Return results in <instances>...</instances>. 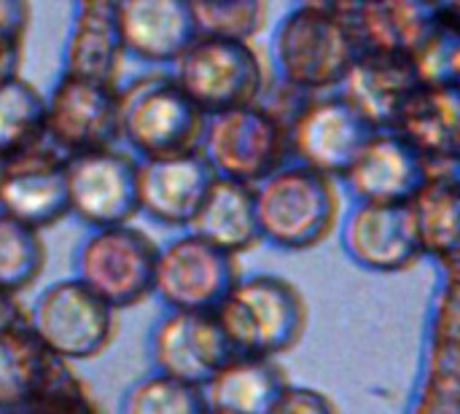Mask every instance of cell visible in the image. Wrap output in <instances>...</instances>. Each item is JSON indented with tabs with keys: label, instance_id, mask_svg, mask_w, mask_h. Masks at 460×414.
<instances>
[{
	"label": "cell",
	"instance_id": "obj_24",
	"mask_svg": "<svg viewBox=\"0 0 460 414\" xmlns=\"http://www.w3.org/2000/svg\"><path fill=\"white\" fill-rule=\"evenodd\" d=\"M460 0H358L350 19L364 48L404 51L447 11H458Z\"/></svg>",
	"mask_w": 460,
	"mask_h": 414
},
{
	"label": "cell",
	"instance_id": "obj_14",
	"mask_svg": "<svg viewBox=\"0 0 460 414\" xmlns=\"http://www.w3.org/2000/svg\"><path fill=\"white\" fill-rule=\"evenodd\" d=\"M148 353L154 372L202 388L232 356V345L205 310H167L151 329Z\"/></svg>",
	"mask_w": 460,
	"mask_h": 414
},
{
	"label": "cell",
	"instance_id": "obj_15",
	"mask_svg": "<svg viewBox=\"0 0 460 414\" xmlns=\"http://www.w3.org/2000/svg\"><path fill=\"white\" fill-rule=\"evenodd\" d=\"M340 240L345 256L375 275H399L426 259L410 202H356Z\"/></svg>",
	"mask_w": 460,
	"mask_h": 414
},
{
	"label": "cell",
	"instance_id": "obj_1",
	"mask_svg": "<svg viewBox=\"0 0 460 414\" xmlns=\"http://www.w3.org/2000/svg\"><path fill=\"white\" fill-rule=\"evenodd\" d=\"M364 43L348 13L299 3L275 27L272 62L278 81L302 94L337 92Z\"/></svg>",
	"mask_w": 460,
	"mask_h": 414
},
{
	"label": "cell",
	"instance_id": "obj_32",
	"mask_svg": "<svg viewBox=\"0 0 460 414\" xmlns=\"http://www.w3.org/2000/svg\"><path fill=\"white\" fill-rule=\"evenodd\" d=\"M267 414H342L337 401L318 391V388H307V385H294L288 383L286 391L278 396V401L270 407Z\"/></svg>",
	"mask_w": 460,
	"mask_h": 414
},
{
	"label": "cell",
	"instance_id": "obj_17",
	"mask_svg": "<svg viewBox=\"0 0 460 414\" xmlns=\"http://www.w3.org/2000/svg\"><path fill=\"white\" fill-rule=\"evenodd\" d=\"M216 172L205 156L183 154L167 159H140L137 164V202L140 213L156 224L189 229L199 210Z\"/></svg>",
	"mask_w": 460,
	"mask_h": 414
},
{
	"label": "cell",
	"instance_id": "obj_34",
	"mask_svg": "<svg viewBox=\"0 0 460 414\" xmlns=\"http://www.w3.org/2000/svg\"><path fill=\"white\" fill-rule=\"evenodd\" d=\"M16 329H27V304L22 302V294L0 288V331Z\"/></svg>",
	"mask_w": 460,
	"mask_h": 414
},
{
	"label": "cell",
	"instance_id": "obj_3",
	"mask_svg": "<svg viewBox=\"0 0 460 414\" xmlns=\"http://www.w3.org/2000/svg\"><path fill=\"white\" fill-rule=\"evenodd\" d=\"M213 313L232 350L240 356L280 358L291 353L310 329V304L302 288L272 272L240 275Z\"/></svg>",
	"mask_w": 460,
	"mask_h": 414
},
{
	"label": "cell",
	"instance_id": "obj_33",
	"mask_svg": "<svg viewBox=\"0 0 460 414\" xmlns=\"http://www.w3.org/2000/svg\"><path fill=\"white\" fill-rule=\"evenodd\" d=\"M32 22L30 0H0V43H22Z\"/></svg>",
	"mask_w": 460,
	"mask_h": 414
},
{
	"label": "cell",
	"instance_id": "obj_27",
	"mask_svg": "<svg viewBox=\"0 0 460 414\" xmlns=\"http://www.w3.org/2000/svg\"><path fill=\"white\" fill-rule=\"evenodd\" d=\"M49 261L43 232L0 213V288L24 294Z\"/></svg>",
	"mask_w": 460,
	"mask_h": 414
},
{
	"label": "cell",
	"instance_id": "obj_29",
	"mask_svg": "<svg viewBox=\"0 0 460 414\" xmlns=\"http://www.w3.org/2000/svg\"><path fill=\"white\" fill-rule=\"evenodd\" d=\"M410 59L420 84L460 86V22L458 11L442 13L423 38L410 48Z\"/></svg>",
	"mask_w": 460,
	"mask_h": 414
},
{
	"label": "cell",
	"instance_id": "obj_12",
	"mask_svg": "<svg viewBox=\"0 0 460 414\" xmlns=\"http://www.w3.org/2000/svg\"><path fill=\"white\" fill-rule=\"evenodd\" d=\"M375 135L367 116L340 92L310 94L288 121L294 162L342 178L364 143Z\"/></svg>",
	"mask_w": 460,
	"mask_h": 414
},
{
	"label": "cell",
	"instance_id": "obj_36",
	"mask_svg": "<svg viewBox=\"0 0 460 414\" xmlns=\"http://www.w3.org/2000/svg\"><path fill=\"white\" fill-rule=\"evenodd\" d=\"M0 414H27L24 410H11V412H0Z\"/></svg>",
	"mask_w": 460,
	"mask_h": 414
},
{
	"label": "cell",
	"instance_id": "obj_30",
	"mask_svg": "<svg viewBox=\"0 0 460 414\" xmlns=\"http://www.w3.org/2000/svg\"><path fill=\"white\" fill-rule=\"evenodd\" d=\"M119 414H205V399L197 385L151 372L124 391Z\"/></svg>",
	"mask_w": 460,
	"mask_h": 414
},
{
	"label": "cell",
	"instance_id": "obj_5",
	"mask_svg": "<svg viewBox=\"0 0 460 414\" xmlns=\"http://www.w3.org/2000/svg\"><path fill=\"white\" fill-rule=\"evenodd\" d=\"M27 329L40 348L65 364L100 358L119 334V313L78 277L46 286L27 307Z\"/></svg>",
	"mask_w": 460,
	"mask_h": 414
},
{
	"label": "cell",
	"instance_id": "obj_20",
	"mask_svg": "<svg viewBox=\"0 0 460 414\" xmlns=\"http://www.w3.org/2000/svg\"><path fill=\"white\" fill-rule=\"evenodd\" d=\"M391 129L407 137L431 170L460 167V86L420 84Z\"/></svg>",
	"mask_w": 460,
	"mask_h": 414
},
{
	"label": "cell",
	"instance_id": "obj_28",
	"mask_svg": "<svg viewBox=\"0 0 460 414\" xmlns=\"http://www.w3.org/2000/svg\"><path fill=\"white\" fill-rule=\"evenodd\" d=\"M46 121V94L24 75L0 84V156L38 143Z\"/></svg>",
	"mask_w": 460,
	"mask_h": 414
},
{
	"label": "cell",
	"instance_id": "obj_2",
	"mask_svg": "<svg viewBox=\"0 0 460 414\" xmlns=\"http://www.w3.org/2000/svg\"><path fill=\"white\" fill-rule=\"evenodd\" d=\"M253 199L261 242L288 253L321 248L342 218L337 178L294 159L256 183Z\"/></svg>",
	"mask_w": 460,
	"mask_h": 414
},
{
	"label": "cell",
	"instance_id": "obj_21",
	"mask_svg": "<svg viewBox=\"0 0 460 414\" xmlns=\"http://www.w3.org/2000/svg\"><path fill=\"white\" fill-rule=\"evenodd\" d=\"M119 30V0H75V13L65 40L62 73L113 81L124 65Z\"/></svg>",
	"mask_w": 460,
	"mask_h": 414
},
{
	"label": "cell",
	"instance_id": "obj_9",
	"mask_svg": "<svg viewBox=\"0 0 460 414\" xmlns=\"http://www.w3.org/2000/svg\"><path fill=\"white\" fill-rule=\"evenodd\" d=\"M43 135L65 156L121 145L119 84L62 73L46 97Z\"/></svg>",
	"mask_w": 460,
	"mask_h": 414
},
{
	"label": "cell",
	"instance_id": "obj_26",
	"mask_svg": "<svg viewBox=\"0 0 460 414\" xmlns=\"http://www.w3.org/2000/svg\"><path fill=\"white\" fill-rule=\"evenodd\" d=\"M54 358L30 329L0 331V412L24 410L46 383Z\"/></svg>",
	"mask_w": 460,
	"mask_h": 414
},
{
	"label": "cell",
	"instance_id": "obj_4",
	"mask_svg": "<svg viewBox=\"0 0 460 414\" xmlns=\"http://www.w3.org/2000/svg\"><path fill=\"white\" fill-rule=\"evenodd\" d=\"M121 143L137 159L197 154L208 113L181 89L172 73H146L119 86Z\"/></svg>",
	"mask_w": 460,
	"mask_h": 414
},
{
	"label": "cell",
	"instance_id": "obj_22",
	"mask_svg": "<svg viewBox=\"0 0 460 414\" xmlns=\"http://www.w3.org/2000/svg\"><path fill=\"white\" fill-rule=\"evenodd\" d=\"M288 383L278 358L234 353L199 391L208 412L267 414Z\"/></svg>",
	"mask_w": 460,
	"mask_h": 414
},
{
	"label": "cell",
	"instance_id": "obj_19",
	"mask_svg": "<svg viewBox=\"0 0 460 414\" xmlns=\"http://www.w3.org/2000/svg\"><path fill=\"white\" fill-rule=\"evenodd\" d=\"M119 30L127 57L172 65L199 35L194 0H119Z\"/></svg>",
	"mask_w": 460,
	"mask_h": 414
},
{
	"label": "cell",
	"instance_id": "obj_8",
	"mask_svg": "<svg viewBox=\"0 0 460 414\" xmlns=\"http://www.w3.org/2000/svg\"><path fill=\"white\" fill-rule=\"evenodd\" d=\"M156 253L159 242L135 224L92 229L75 248L73 277L121 313L154 294Z\"/></svg>",
	"mask_w": 460,
	"mask_h": 414
},
{
	"label": "cell",
	"instance_id": "obj_18",
	"mask_svg": "<svg viewBox=\"0 0 460 414\" xmlns=\"http://www.w3.org/2000/svg\"><path fill=\"white\" fill-rule=\"evenodd\" d=\"M418 86L420 78L410 54L364 48L337 92L350 100L375 129H391Z\"/></svg>",
	"mask_w": 460,
	"mask_h": 414
},
{
	"label": "cell",
	"instance_id": "obj_13",
	"mask_svg": "<svg viewBox=\"0 0 460 414\" xmlns=\"http://www.w3.org/2000/svg\"><path fill=\"white\" fill-rule=\"evenodd\" d=\"M65 159L46 137L0 156V213L40 232L70 216Z\"/></svg>",
	"mask_w": 460,
	"mask_h": 414
},
{
	"label": "cell",
	"instance_id": "obj_25",
	"mask_svg": "<svg viewBox=\"0 0 460 414\" xmlns=\"http://www.w3.org/2000/svg\"><path fill=\"white\" fill-rule=\"evenodd\" d=\"M423 256L456 267L460 253V172L431 170L429 181L410 199Z\"/></svg>",
	"mask_w": 460,
	"mask_h": 414
},
{
	"label": "cell",
	"instance_id": "obj_31",
	"mask_svg": "<svg viewBox=\"0 0 460 414\" xmlns=\"http://www.w3.org/2000/svg\"><path fill=\"white\" fill-rule=\"evenodd\" d=\"M194 13L202 35L253 43L267 27L270 0H194Z\"/></svg>",
	"mask_w": 460,
	"mask_h": 414
},
{
	"label": "cell",
	"instance_id": "obj_35",
	"mask_svg": "<svg viewBox=\"0 0 460 414\" xmlns=\"http://www.w3.org/2000/svg\"><path fill=\"white\" fill-rule=\"evenodd\" d=\"M22 57H24V40L22 43H0V84L22 75Z\"/></svg>",
	"mask_w": 460,
	"mask_h": 414
},
{
	"label": "cell",
	"instance_id": "obj_23",
	"mask_svg": "<svg viewBox=\"0 0 460 414\" xmlns=\"http://www.w3.org/2000/svg\"><path fill=\"white\" fill-rule=\"evenodd\" d=\"M186 232H194L197 237L232 256H243L259 248L261 232L253 186L216 175Z\"/></svg>",
	"mask_w": 460,
	"mask_h": 414
},
{
	"label": "cell",
	"instance_id": "obj_37",
	"mask_svg": "<svg viewBox=\"0 0 460 414\" xmlns=\"http://www.w3.org/2000/svg\"><path fill=\"white\" fill-rule=\"evenodd\" d=\"M205 414H216V412H208V410H205Z\"/></svg>",
	"mask_w": 460,
	"mask_h": 414
},
{
	"label": "cell",
	"instance_id": "obj_10",
	"mask_svg": "<svg viewBox=\"0 0 460 414\" xmlns=\"http://www.w3.org/2000/svg\"><path fill=\"white\" fill-rule=\"evenodd\" d=\"M240 280V256H232L194 232L159 245L154 294L167 310L213 313Z\"/></svg>",
	"mask_w": 460,
	"mask_h": 414
},
{
	"label": "cell",
	"instance_id": "obj_16",
	"mask_svg": "<svg viewBox=\"0 0 460 414\" xmlns=\"http://www.w3.org/2000/svg\"><path fill=\"white\" fill-rule=\"evenodd\" d=\"M429 159L396 129H375L340 178L356 202H410L429 181Z\"/></svg>",
	"mask_w": 460,
	"mask_h": 414
},
{
	"label": "cell",
	"instance_id": "obj_7",
	"mask_svg": "<svg viewBox=\"0 0 460 414\" xmlns=\"http://www.w3.org/2000/svg\"><path fill=\"white\" fill-rule=\"evenodd\" d=\"M172 75L205 113L259 102L270 84L267 65L251 40L202 32L172 62Z\"/></svg>",
	"mask_w": 460,
	"mask_h": 414
},
{
	"label": "cell",
	"instance_id": "obj_11",
	"mask_svg": "<svg viewBox=\"0 0 460 414\" xmlns=\"http://www.w3.org/2000/svg\"><path fill=\"white\" fill-rule=\"evenodd\" d=\"M140 159L121 145L73 154L65 159L70 216L89 229L132 224L140 216L137 202Z\"/></svg>",
	"mask_w": 460,
	"mask_h": 414
},
{
	"label": "cell",
	"instance_id": "obj_6",
	"mask_svg": "<svg viewBox=\"0 0 460 414\" xmlns=\"http://www.w3.org/2000/svg\"><path fill=\"white\" fill-rule=\"evenodd\" d=\"M199 154L218 178L248 186L294 159L288 124L261 102L208 113Z\"/></svg>",
	"mask_w": 460,
	"mask_h": 414
}]
</instances>
